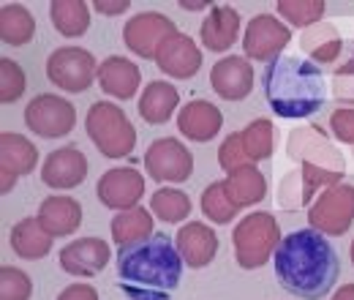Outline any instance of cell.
<instances>
[{"mask_svg":"<svg viewBox=\"0 0 354 300\" xmlns=\"http://www.w3.org/2000/svg\"><path fill=\"white\" fill-rule=\"evenodd\" d=\"M237 33H240V14L232 6H221V3L210 8V14L199 28V39L210 52H226L237 42Z\"/></svg>","mask_w":354,"mask_h":300,"instance_id":"44dd1931","label":"cell"},{"mask_svg":"<svg viewBox=\"0 0 354 300\" xmlns=\"http://www.w3.org/2000/svg\"><path fill=\"white\" fill-rule=\"evenodd\" d=\"M177 33L175 22L167 17V14H158V11H145V14H136L126 22L123 28V42L131 49L133 55L145 58V60H156L158 49L164 46L167 39H172Z\"/></svg>","mask_w":354,"mask_h":300,"instance_id":"30bf717a","label":"cell"},{"mask_svg":"<svg viewBox=\"0 0 354 300\" xmlns=\"http://www.w3.org/2000/svg\"><path fill=\"white\" fill-rule=\"evenodd\" d=\"M156 66L161 69V74H167L172 80H191L202 69V49L188 33L177 30L175 36L167 39L164 46L158 49Z\"/></svg>","mask_w":354,"mask_h":300,"instance_id":"9a60e30c","label":"cell"},{"mask_svg":"<svg viewBox=\"0 0 354 300\" xmlns=\"http://www.w3.org/2000/svg\"><path fill=\"white\" fill-rule=\"evenodd\" d=\"M153 235V211H145L142 205L126 211V213H118L112 218V240L123 249V246H131L139 243L145 238Z\"/></svg>","mask_w":354,"mask_h":300,"instance_id":"83f0119b","label":"cell"},{"mask_svg":"<svg viewBox=\"0 0 354 300\" xmlns=\"http://www.w3.org/2000/svg\"><path fill=\"white\" fill-rule=\"evenodd\" d=\"M232 243H234V257L237 265L245 270H257L270 262L275 254L278 243H281V227L272 213H248L232 232Z\"/></svg>","mask_w":354,"mask_h":300,"instance_id":"5b68a950","label":"cell"},{"mask_svg":"<svg viewBox=\"0 0 354 300\" xmlns=\"http://www.w3.org/2000/svg\"><path fill=\"white\" fill-rule=\"evenodd\" d=\"M85 177H88V159L77 145L57 148L44 159L41 180L52 191H68L80 186Z\"/></svg>","mask_w":354,"mask_h":300,"instance_id":"4fadbf2b","label":"cell"},{"mask_svg":"<svg viewBox=\"0 0 354 300\" xmlns=\"http://www.w3.org/2000/svg\"><path fill=\"white\" fill-rule=\"evenodd\" d=\"M177 104H180V93L169 82H147L142 96H139V115L145 123L150 126H161L175 115Z\"/></svg>","mask_w":354,"mask_h":300,"instance_id":"7402d4cb","label":"cell"},{"mask_svg":"<svg viewBox=\"0 0 354 300\" xmlns=\"http://www.w3.org/2000/svg\"><path fill=\"white\" fill-rule=\"evenodd\" d=\"M265 96L278 118L303 121L316 115L327 101L324 74L310 60L281 55L267 63Z\"/></svg>","mask_w":354,"mask_h":300,"instance_id":"3957f363","label":"cell"},{"mask_svg":"<svg viewBox=\"0 0 354 300\" xmlns=\"http://www.w3.org/2000/svg\"><path fill=\"white\" fill-rule=\"evenodd\" d=\"M85 129H88L90 142L98 148L101 156H106V159L131 156L133 145H136V129L118 104L95 101L88 109Z\"/></svg>","mask_w":354,"mask_h":300,"instance_id":"277c9868","label":"cell"},{"mask_svg":"<svg viewBox=\"0 0 354 300\" xmlns=\"http://www.w3.org/2000/svg\"><path fill=\"white\" fill-rule=\"evenodd\" d=\"M145 170L158 183H183L194 172V156L180 139L161 136L150 142L145 153Z\"/></svg>","mask_w":354,"mask_h":300,"instance_id":"9c48e42d","label":"cell"},{"mask_svg":"<svg viewBox=\"0 0 354 300\" xmlns=\"http://www.w3.org/2000/svg\"><path fill=\"white\" fill-rule=\"evenodd\" d=\"M33 33H36V19L25 6L11 3L0 8V39L8 46H25L28 42H33Z\"/></svg>","mask_w":354,"mask_h":300,"instance_id":"4316f807","label":"cell"},{"mask_svg":"<svg viewBox=\"0 0 354 300\" xmlns=\"http://www.w3.org/2000/svg\"><path fill=\"white\" fill-rule=\"evenodd\" d=\"M349 254H352V262H354V240H352V249H349Z\"/></svg>","mask_w":354,"mask_h":300,"instance_id":"7bdbcfd3","label":"cell"},{"mask_svg":"<svg viewBox=\"0 0 354 300\" xmlns=\"http://www.w3.org/2000/svg\"><path fill=\"white\" fill-rule=\"evenodd\" d=\"M25 85H28V80H25V71L19 69V63L11 58H0V101L14 104L17 98H22Z\"/></svg>","mask_w":354,"mask_h":300,"instance_id":"e575fe53","label":"cell"},{"mask_svg":"<svg viewBox=\"0 0 354 300\" xmlns=\"http://www.w3.org/2000/svg\"><path fill=\"white\" fill-rule=\"evenodd\" d=\"M333 300H354V284H344V287L333 295Z\"/></svg>","mask_w":354,"mask_h":300,"instance_id":"60d3db41","label":"cell"},{"mask_svg":"<svg viewBox=\"0 0 354 300\" xmlns=\"http://www.w3.org/2000/svg\"><path fill=\"white\" fill-rule=\"evenodd\" d=\"M150 211L167 224H180L191 213V197L180 188H158L150 197Z\"/></svg>","mask_w":354,"mask_h":300,"instance_id":"f546056e","label":"cell"},{"mask_svg":"<svg viewBox=\"0 0 354 300\" xmlns=\"http://www.w3.org/2000/svg\"><path fill=\"white\" fill-rule=\"evenodd\" d=\"M223 126L221 109L210 101H191L177 112V131L191 142H210Z\"/></svg>","mask_w":354,"mask_h":300,"instance_id":"d6986e66","label":"cell"},{"mask_svg":"<svg viewBox=\"0 0 354 300\" xmlns=\"http://www.w3.org/2000/svg\"><path fill=\"white\" fill-rule=\"evenodd\" d=\"M210 85L226 101H243L254 90V66L243 55H226L210 71Z\"/></svg>","mask_w":354,"mask_h":300,"instance_id":"2e32d148","label":"cell"},{"mask_svg":"<svg viewBox=\"0 0 354 300\" xmlns=\"http://www.w3.org/2000/svg\"><path fill=\"white\" fill-rule=\"evenodd\" d=\"M292 42V28L283 25L278 17L270 14H257L243 36V52L248 60H262L270 63L275 58H281L283 46Z\"/></svg>","mask_w":354,"mask_h":300,"instance_id":"8fae6325","label":"cell"},{"mask_svg":"<svg viewBox=\"0 0 354 300\" xmlns=\"http://www.w3.org/2000/svg\"><path fill=\"white\" fill-rule=\"evenodd\" d=\"M272 265L278 284L300 300H322L330 295L341 273V259L333 243L310 227L281 238Z\"/></svg>","mask_w":354,"mask_h":300,"instance_id":"6da1fadb","label":"cell"},{"mask_svg":"<svg viewBox=\"0 0 354 300\" xmlns=\"http://www.w3.org/2000/svg\"><path fill=\"white\" fill-rule=\"evenodd\" d=\"M112 259V249L101 238H80L60 249V267L74 279H90L101 273Z\"/></svg>","mask_w":354,"mask_h":300,"instance_id":"5bb4252c","label":"cell"},{"mask_svg":"<svg viewBox=\"0 0 354 300\" xmlns=\"http://www.w3.org/2000/svg\"><path fill=\"white\" fill-rule=\"evenodd\" d=\"M25 123L30 126L33 134H39L44 139H57V136H66L74 131L77 109L63 96L41 93L25 107Z\"/></svg>","mask_w":354,"mask_h":300,"instance_id":"ba28073f","label":"cell"},{"mask_svg":"<svg viewBox=\"0 0 354 300\" xmlns=\"http://www.w3.org/2000/svg\"><path fill=\"white\" fill-rule=\"evenodd\" d=\"M303 49L308 52L313 60H319V63H330V60H335L338 58V52H341V39H338V33H335V28H327V25H313L308 28L306 33H303Z\"/></svg>","mask_w":354,"mask_h":300,"instance_id":"f1b7e54d","label":"cell"},{"mask_svg":"<svg viewBox=\"0 0 354 300\" xmlns=\"http://www.w3.org/2000/svg\"><path fill=\"white\" fill-rule=\"evenodd\" d=\"M240 134H243V148H245V153L254 164L267 161L272 156V123L267 118L251 121Z\"/></svg>","mask_w":354,"mask_h":300,"instance_id":"4dcf8cb0","label":"cell"},{"mask_svg":"<svg viewBox=\"0 0 354 300\" xmlns=\"http://www.w3.org/2000/svg\"><path fill=\"white\" fill-rule=\"evenodd\" d=\"M142 82V71L133 60H126L120 55H112V58H104L98 63V87L118 98V101H129L136 96Z\"/></svg>","mask_w":354,"mask_h":300,"instance_id":"e0dca14e","label":"cell"},{"mask_svg":"<svg viewBox=\"0 0 354 300\" xmlns=\"http://www.w3.org/2000/svg\"><path fill=\"white\" fill-rule=\"evenodd\" d=\"M310 229L322 235H346L354 224V186L349 183H333L322 191V197L308 211Z\"/></svg>","mask_w":354,"mask_h":300,"instance_id":"52a82bcc","label":"cell"},{"mask_svg":"<svg viewBox=\"0 0 354 300\" xmlns=\"http://www.w3.org/2000/svg\"><path fill=\"white\" fill-rule=\"evenodd\" d=\"M218 164H221V170L226 172V175H232V172L254 164V161L248 159L245 148H243V134H240V131H237V134H229L221 142V148H218Z\"/></svg>","mask_w":354,"mask_h":300,"instance_id":"d590c367","label":"cell"},{"mask_svg":"<svg viewBox=\"0 0 354 300\" xmlns=\"http://www.w3.org/2000/svg\"><path fill=\"white\" fill-rule=\"evenodd\" d=\"M330 131L335 134V139L354 145V109H335L330 118Z\"/></svg>","mask_w":354,"mask_h":300,"instance_id":"8d00e7d4","label":"cell"},{"mask_svg":"<svg viewBox=\"0 0 354 300\" xmlns=\"http://www.w3.org/2000/svg\"><path fill=\"white\" fill-rule=\"evenodd\" d=\"M129 0H115V3H106V0H95V11L104 14V17H118L123 11H129Z\"/></svg>","mask_w":354,"mask_h":300,"instance_id":"ab89813d","label":"cell"},{"mask_svg":"<svg viewBox=\"0 0 354 300\" xmlns=\"http://www.w3.org/2000/svg\"><path fill=\"white\" fill-rule=\"evenodd\" d=\"M95 194H98L101 205H106L109 211L126 213V211L139 208V200L145 197V177L133 167L106 170L95 186Z\"/></svg>","mask_w":354,"mask_h":300,"instance_id":"7c38bea8","label":"cell"},{"mask_svg":"<svg viewBox=\"0 0 354 300\" xmlns=\"http://www.w3.org/2000/svg\"><path fill=\"white\" fill-rule=\"evenodd\" d=\"M39 164V148L14 131H3L0 134V170L19 177V175H30Z\"/></svg>","mask_w":354,"mask_h":300,"instance_id":"603a6c76","label":"cell"},{"mask_svg":"<svg viewBox=\"0 0 354 300\" xmlns=\"http://www.w3.org/2000/svg\"><path fill=\"white\" fill-rule=\"evenodd\" d=\"M183 257L169 235L118 249V284L131 300H169L183 279Z\"/></svg>","mask_w":354,"mask_h":300,"instance_id":"7a4b0ae2","label":"cell"},{"mask_svg":"<svg viewBox=\"0 0 354 300\" xmlns=\"http://www.w3.org/2000/svg\"><path fill=\"white\" fill-rule=\"evenodd\" d=\"M57 300H98V292L93 284H71L57 295Z\"/></svg>","mask_w":354,"mask_h":300,"instance_id":"74e56055","label":"cell"},{"mask_svg":"<svg viewBox=\"0 0 354 300\" xmlns=\"http://www.w3.org/2000/svg\"><path fill=\"white\" fill-rule=\"evenodd\" d=\"M303 170H306V188H316L322 180H330V183H338L341 180V172H316V167H310L308 161L303 164Z\"/></svg>","mask_w":354,"mask_h":300,"instance_id":"f35d334b","label":"cell"},{"mask_svg":"<svg viewBox=\"0 0 354 300\" xmlns=\"http://www.w3.org/2000/svg\"><path fill=\"white\" fill-rule=\"evenodd\" d=\"M177 252L188 267H205L216 259L218 252V238L210 227H205L202 221H188L180 227L175 235Z\"/></svg>","mask_w":354,"mask_h":300,"instance_id":"ac0fdd59","label":"cell"},{"mask_svg":"<svg viewBox=\"0 0 354 300\" xmlns=\"http://www.w3.org/2000/svg\"><path fill=\"white\" fill-rule=\"evenodd\" d=\"M202 213H205V218H210L213 224H229L234 215L240 213V208L232 205L223 180L210 183V186L202 191Z\"/></svg>","mask_w":354,"mask_h":300,"instance_id":"1f68e13d","label":"cell"},{"mask_svg":"<svg viewBox=\"0 0 354 300\" xmlns=\"http://www.w3.org/2000/svg\"><path fill=\"white\" fill-rule=\"evenodd\" d=\"M52 240L39 218H22L11 229V249L22 259H44L52 252Z\"/></svg>","mask_w":354,"mask_h":300,"instance_id":"cb8c5ba5","label":"cell"},{"mask_svg":"<svg viewBox=\"0 0 354 300\" xmlns=\"http://www.w3.org/2000/svg\"><path fill=\"white\" fill-rule=\"evenodd\" d=\"M226 194L234 208H248L257 205L267 197V180L265 175L257 170V164H248L243 170L226 175Z\"/></svg>","mask_w":354,"mask_h":300,"instance_id":"d4e9b609","label":"cell"},{"mask_svg":"<svg viewBox=\"0 0 354 300\" xmlns=\"http://www.w3.org/2000/svg\"><path fill=\"white\" fill-rule=\"evenodd\" d=\"M49 19L66 39H80L90 28V6L85 0H55L49 3Z\"/></svg>","mask_w":354,"mask_h":300,"instance_id":"484cf974","label":"cell"},{"mask_svg":"<svg viewBox=\"0 0 354 300\" xmlns=\"http://www.w3.org/2000/svg\"><path fill=\"white\" fill-rule=\"evenodd\" d=\"M275 8L292 28H313L324 17L322 0H278Z\"/></svg>","mask_w":354,"mask_h":300,"instance_id":"d6a6232c","label":"cell"},{"mask_svg":"<svg viewBox=\"0 0 354 300\" xmlns=\"http://www.w3.org/2000/svg\"><path fill=\"white\" fill-rule=\"evenodd\" d=\"M205 6H210L207 0L205 3H185V0H180V8H188V11H205Z\"/></svg>","mask_w":354,"mask_h":300,"instance_id":"b9f144b4","label":"cell"},{"mask_svg":"<svg viewBox=\"0 0 354 300\" xmlns=\"http://www.w3.org/2000/svg\"><path fill=\"white\" fill-rule=\"evenodd\" d=\"M46 232L52 238H66V235H74L82 224V205L74 200V197H66V194H55V197H46L39 208V215Z\"/></svg>","mask_w":354,"mask_h":300,"instance_id":"ffe728a7","label":"cell"},{"mask_svg":"<svg viewBox=\"0 0 354 300\" xmlns=\"http://www.w3.org/2000/svg\"><path fill=\"white\" fill-rule=\"evenodd\" d=\"M33 281L25 270L3 265L0 267V300H30Z\"/></svg>","mask_w":354,"mask_h":300,"instance_id":"836d02e7","label":"cell"},{"mask_svg":"<svg viewBox=\"0 0 354 300\" xmlns=\"http://www.w3.org/2000/svg\"><path fill=\"white\" fill-rule=\"evenodd\" d=\"M46 77L66 93H85L98 80V63L82 46H60L46 58Z\"/></svg>","mask_w":354,"mask_h":300,"instance_id":"8992f818","label":"cell"}]
</instances>
